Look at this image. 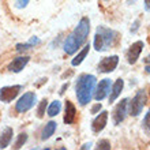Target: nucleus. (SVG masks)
<instances>
[{
	"label": "nucleus",
	"instance_id": "f257e3e1",
	"mask_svg": "<svg viewBox=\"0 0 150 150\" xmlns=\"http://www.w3.org/2000/svg\"><path fill=\"white\" fill-rule=\"evenodd\" d=\"M89 33H90V21H89V18L83 16L79 21V23L76 25V28L74 29V32L64 41V52L67 55H74L79 48L86 44Z\"/></svg>",
	"mask_w": 150,
	"mask_h": 150
},
{
	"label": "nucleus",
	"instance_id": "f03ea898",
	"mask_svg": "<svg viewBox=\"0 0 150 150\" xmlns=\"http://www.w3.org/2000/svg\"><path fill=\"white\" fill-rule=\"evenodd\" d=\"M96 85H97V79L94 75L91 74H82L79 75L75 83V91H76V98L78 103L85 107L91 101L93 98V93H94Z\"/></svg>",
	"mask_w": 150,
	"mask_h": 150
},
{
	"label": "nucleus",
	"instance_id": "7ed1b4c3",
	"mask_svg": "<svg viewBox=\"0 0 150 150\" xmlns=\"http://www.w3.org/2000/svg\"><path fill=\"white\" fill-rule=\"evenodd\" d=\"M116 38H117V34L115 30L105 26H98L94 36V49L97 52L107 51L115 45Z\"/></svg>",
	"mask_w": 150,
	"mask_h": 150
},
{
	"label": "nucleus",
	"instance_id": "20e7f679",
	"mask_svg": "<svg viewBox=\"0 0 150 150\" xmlns=\"http://www.w3.org/2000/svg\"><path fill=\"white\" fill-rule=\"evenodd\" d=\"M146 105V94L143 90L137 91V94L134 96V98L128 101V113L131 116L137 117L141 112H142L143 107Z\"/></svg>",
	"mask_w": 150,
	"mask_h": 150
},
{
	"label": "nucleus",
	"instance_id": "39448f33",
	"mask_svg": "<svg viewBox=\"0 0 150 150\" xmlns=\"http://www.w3.org/2000/svg\"><path fill=\"white\" fill-rule=\"evenodd\" d=\"M36 100H37V96L34 91H28V93H25V94L18 100V103H16V105H15V111L19 112V113L28 112L29 109H32V108L34 107Z\"/></svg>",
	"mask_w": 150,
	"mask_h": 150
},
{
	"label": "nucleus",
	"instance_id": "423d86ee",
	"mask_svg": "<svg viewBox=\"0 0 150 150\" xmlns=\"http://www.w3.org/2000/svg\"><path fill=\"white\" fill-rule=\"evenodd\" d=\"M111 79H103L100 81L98 85H96V89H94V93H93V97H94L96 101H103L104 98H107L109 91H111Z\"/></svg>",
	"mask_w": 150,
	"mask_h": 150
},
{
	"label": "nucleus",
	"instance_id": "0eeeda50",
	"mask_svg": "<svg viewBox=\"0 0 150 150\" xmlns=\"http://www.w3.org/2000/svg\"><path fill=\"white\" fill-rule=\"evenodd\" d=\"M127 113H128V98H123L120 103L115 107L113 109V123L115 124H120L124 122Z\"/></svg>",
	"mask_w": 150,
	"mask_h": 150
},
{
	"label": "nucleus",
	"instance_id": "6e6552de",
	"mask_svg": "<svg viewBox=\"0 0 150 150\" xmlns=\"http://www.w3.org/2000/svg\"><path fill=\"white\" fill-rule=\"evenodd\" d=\"M119 64V56L113 55V56H108V57H104L101 62L98 63L97 66V71L98 72H103V74H109L117 67Z\"/></svg>",
	"mask_w": 150,
	"mask_h": 150
},
{
	"label": "nucleus",
	"instance_id": "1a4fd4ad",
	"mask_svg": "<svg viewBox=\"0 0 150 150\" xmlns=\"http://www.w3.org/2000/svg\"><path fill=\"white\" fill-rule=\"evenodd\" d=\"M22 90L21 85H15V86H4L0 89V101L1 103H10L19 94V91Z\"/></svg>",
	"mask_w": 150,
	"mask_h": 150
},
{
	"label": "nucleus",
	"instance_id": "9d476101",
	"mask_svg": "<svg viewBox=\"0 0 150 150\" xmlns=\"http://www.w3.org/2000/svg\"><path fill=\"white\" fill-rule=\"evenodd\" d=\"M143 47H145V44L143 41H137L128 48V51H127L126 56H127V62L130 64H135L137 63V60L139 59V56L142 53L143 51Z\"/></svg>",
	"mask_w": 150,
	"mask_h": 150
},
{
	"label": "nucleus",
	"instance_id": "9b49d317",
	"mask_svg": "<svg viewBox=\"0 0 150 150\" xmlns=\"http://www.w3.org/2000/svg\"><path fill=\"white\" fill-rule=\"evenodd\" d=\"M107 123H108V112L103 111L100 115H97L94 117V120L91 122V131L96 132V134H98V132H101L105 128Z\"/></svg>",
	"mask_w": 150,
	"mask_h": 150
},
{
	"label": "nucleus",
	"instance_id": "f8f14e48",
	"mask_svg": "<svg viewBox=\"0 0 150 150\" xmlns=\"http://www.w3.org/2000/svg\"><path fill=\"white\" fill-rule=\"evenodd\" d=\"M29 63V57L28 56H19V57H16L11 62V63L8 64V70L11 72H21L26 67V64Z\"/></svg>",
	"mask_w": 150,
	"mask_h": 150
},
{
	"label": "nucleus",
	"instance_id": "ddd939ff",
	"mask_svg": "<svg viewBox=\"0 0 150 150\" xmlns=\"http://www.w3.org/2000/svg\"><path fill=\"white\" fill-rule=\"evenodd\" d=\"M123 87H124V81H123L122 78L116 79V82L111 86V91H109V93H111V94H109V104L115 103V101L117 100V97L122 94Z\"/></svg>",
	"mask_w": 150,
	"mask_h": 150
},
{
	"label": "nucleus",
	"instance_id": "4468645a",
	"mask_svg": "<svg viewBox=\"0 0 150 150\" xmlns=\"http://www.w3.org/2000/svg\"><path fill=\"white\" fill-rule=\"evenodd\" d=\"M76 120V109L71 101H66V112H64V123L72 124Z\"/></svg>",
	"mask_w": 150,
	"mask_h": 150
},
{
	"label": "nucleus",
	"instance_id": "2eb2a0df",
	"mask_svg": "<svg viewBox=\"0 0 150 150\" xmlns=\"http://www.w3.org/2000/svg\"><path fill=\"white\" fill-rule=\"evenodd\" d=\"M12 135H14V131L11 127H4L0 132V149H6L11 143Z\"/></svg>",
	"mask_w": 150,
	"mask_h": 150
},
{
	"label": "nucleus",
	"instance_id": "dca6fc26",
	"mask_svg": "<svg viewBox=\"0 0 150 150\" xmlns=\"http://www.w3.org/2000/svg\"><path fill=\"white\" fill-rule=\"evenodd\" d=\"M56 127H57L56 122L47 123V124H45V127H44V130H42V134H41V139H42V141H47V139L51 138L52 135L55 134Z\"/></svg>",
	"mask_w": 150,
	"mask_h": 150
},
{
	"label": "nucleus",
	"instance_id": "f3484780",
	"mask_svg": "<svg viewBox=\"0 0 150 150\" xmlns=\"http://www.w3.org/2000/svg\"><path fill=\"white\" fill-rule=\"evenodd\" d=\"M89 51H90V45H89V44H86V45L82 48V51L79 52L78 55H76L74 59L71 60L72 66H74V67H76V66H79V64L82 63L83 60H85V57L87 56V53H89Z\"/></svg>",
	"mask_w": 150,
	"mask_h": 150
},
{
	"label": "nucleus",
	"instance_id": "a211bd4d",
	"mask_svg": "<svg viewBox=\"0 0 150 150\" xmlns=\"http://www.w3.org/2000/svg\"><path fill=\"white\" fill-rule=\"evenodd\" d=\"M60 109H62V103H60V101H53V103L48 107L47 113L49 117H53V116L60 113Z\"/></svg>",
	"mask_w": 150,
	"mask_h": 150
},
{
	"label": "nucleus",
	"instance_id": "6ab92c4d",
	"mask_svg": "<svg viewBox=\"0 0 150 150\" xmlns=\"http://www.w3.org/2000/svg\"><path fill=\"white\" fill-rule=\"evenodd\" d=\"M26 141H28V135L25 134V132L19 134V135H18V139H16V142L14 143V149H21V147H22L25 143H26Z\"/></svg>",
	"mask_w": 150,
	"mask_h": 150
},
{
	"label": "nucleus",
	"instance_id": "aec40b11",
	"mask_svg": "<svg viewBox=\"0 0 150 150\" xmlns=\"http://www.w3.org/2000/svg\"><path fill=\"white\" fill-rule=\"evenodd\" d=\"M47 107H48V101L45 98L40 103V105H38V109H37V116L38 117H42L44 115H45V109H47Z\"/></svg>",
	"mask_w": 150,
	"mask_h": 150
},
{
	"label": "nucleus",
	"instance_id": "412c9836",
	"mask_svg": "<svg viewBox=\"0 0 150 150\" xmlns=\"http://www.w3.org/2000/svg\"><path fill=\"white\" fill-rule=\"evenodd\" d=\"M142 124H143V130H145V132H146L147 135H150V111L145 115Z\"/></svg>",
	"mask_w": 150,
	"mask_h": 150
},
{
	"label": "nucleus",
	"instance_id": "4be33fe9",
	"mask_svg": "<svg viewBox=\"0 0 150 150\" xmlns=\"http://www.w3.org/2000/svg\"><path fill=\"white\" fill-rule=\"evenodd\" d=\"M97 149H104V150H109L111 149V143L108 139H101L97 143Z\"/></svg>",
	"mask_w": 150,
	"mask_h": 150
},
{
	"label": "nucleus",
	"instance_id": "5701e85b",
	"mask_svg": "<svg viewBox=\"0 0 150 150\" xmlns=\"http://www.w3.org/2000/svg\"><path fill=\"white\" fill-rule=\"evenodd\" d=\"M30 48H34V45L30 42H26V44H18L16 45V51L18 52H23V51H28Z\"/></svg>",
	"mask_w": 150,
	"mask_h": 150
},
{
	"label": "nucleus",
	"instance_id": "b1692460",
	"mask_svg": "<svg viewBox=\"0 0 150 150\" xmlns=\"http://www.w3.org/2000/svg\"><path fill=\"white\" fill-rule=\"evenodd\" d=\"M30 0H15V7L16 8H25L29 4Z\"/></svg>",
	"mask_w": 150,
	"mask_h": 150
},
{
	"label": "nucleus",
	"instance_id": "393cba45",
	"mask_svg": "<svg viewBox=\"0 0 150 150\" xmlns=\"http://www.w3.org/2000/svg\"><path fill=\"white\" fill-rule=\"evenodd\" d=\"M101 108H103V105H101V103H97L96 105H93L91 107V113L96 115V113H98L100 111H101Z\"/></svg>",
	"mask_w": 150,
	"mask_h": 150
},
{
	"label": "nucleus",
	"instance_id": "a878e982",
	"mask_svg": "<svg viewBox=\"0 0 150 150\" xmlns=\"http://www.w3.org/2000/svg\"><path fill=\"white\" fill-rule=\"evenodd\" d=\"M139 23H141V22H139V19H137L134 22V25H132V28H131V30L130 32L131 33H137L138 32V29H139Z\"/></svg>",
	"mask_w": 150,
	"mask_h": 150
},
{
	"label": "nucleus",
	"instance_id": "bb28decb",
	"mask_svg": "<svg viewBox=\"0 0 150 150\" xmlns=\"http://www.w3.org/2000/svg\"><path fill=\"white\" fill-rule=\"evenodd\" d=\"M29 42H30V44H33V45H38V44L41 42V40H40V38H37V37H32Z\"/></svg>",
	"mask_w": 150,
	"mask_h": 150
},
{
	"label": "nucleus",
	"instance_id": "cd10ccee",
	"mask_svg": "<svg viewBox=\"0 0 150 150\" xmlns=\"http://www.w3.org/2000/svg\"><path fill=\"white\" fill-rule=\"evenodd\" d=\"M67 87H68V82H67V83H64L63 86H62V89H60V91H59V94H60V96H63V94H64V91H66V89H67Z\"/></svg>",
	"mask_w": 150,
	"mask_h": 150
},
{
	"label": "nucleus",
	"instance_id": "c85d7f7f",
	"mask_svg": "<svg viewBox=\"0 0 150 150\" xmlns=\"http://www.w3.org/2000/svg\"><path fill=\"white\" fill-rule=\"evenodd\" d=\"M145 10L150 11V0H145Z\"/></svg>",
	"mask_w": 150,
	"mask_h": 150
},
{
	"label": "nucleus",
	"instance_id": "c756f323",
	"mask_svg": "<svg viewBox=\"0 0 150 150\" xmlns=\"http://www.w3.org/2000/svg\"><path fill=\"white\" fill-rule=\"evenodd\" d=\"M90 147H91V142H89V143H85V145H83V146L81 147V149L85 150V149H90Z\"/></svg>",
	"mask_w": 150,
	"mask_h": 150
},
{
	"label": "nucleus",
	"instance_id": "7c9ffc66",
	"mask_svg": "<svg viewBox=\"0 0 150 150\" xmlns=\"http://www.w3.org/2000/svg\"><path fill=\"white\" fill-rule=\"evenodd\" d=\"M137 0H127V4H135Z\"/></svg>",
	"mask_w": 150,
	"mask_h": 150
},
{
	"label": "nucleus",
	"instance_id": "2f4dec72",
	"mask_svg": "<svg viewBox=\"0 0 150 150\" xmlns=\"http://www.w3.org/2000/svg\"><path fill=\"white\" fill-rule=\"evenodd\" d=\"M145 63H146V64H149V63H150V55L147 56V57H145Z\"/></svg>",
	"mask_w": 150,
	"mask_h": 150
},
{
	"label": "nucleus",
	"instance_id": "473e14b6",
	"mask_svg": "<svg viewBox=\"0 0 150 150\" xmlns=\"http://www.w3.org/2000/svg\"><path fill=\"white\" fill-rule=\"evenodd\" d=\"M146 72H149L150 74V66H146Z\"/></svg>",
	"mask_w": 150,
	"mask_h": 150
},
{
	"label": "nucleus",
	"instance_id": "72a5a7b5",
	"mask_svg": "<svg viewBox=\"0 0 150 150\" xmlns=\"http://www.w3.org/2000/svg\"><path fill=\"white\" fill-rule=\"evenodd\" d=\"M149 96H150V90H149Z\"/></svg>",
	"mask_w": 150,
	"mask_h": 150
},
{
	"label": "nucleus",
	"instance_id": "f704fd0d",
	"mask_svg": "<svg viewBox=\"0 0 150 150\" xmlns=\"http://www.w3.org/2000/svg\"><path fill=\"white\" fill-rule=\"evenodd\" d=\"M149 41H150V37H149Z\"/></svg>",
	"mask_w": 150,
	"mask_h": 150
},
{
	"label": "nucleus",
	"instance_id": "c9c22d12",
	"mask_svg": "<svg viewBox=\"0 0 150 150\" xmlns=\"http://www.w3.org/2000/svg\"><path fill=\"white\" fill-rule=\"evenodd\" d=\"M105 1H108V0H105Z\"/></svg>",
	"mask_w": 150,
	"mask_h": 150
}]
</instances>
